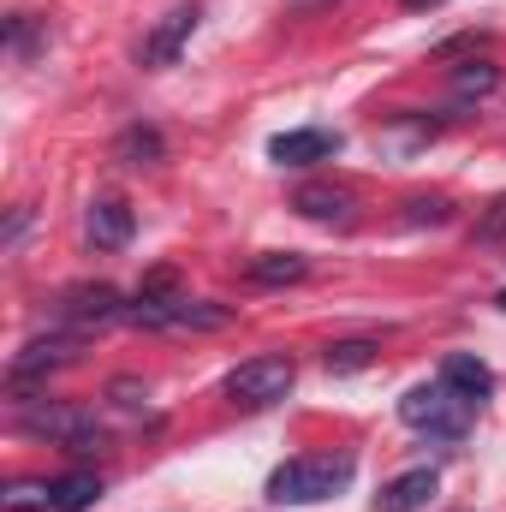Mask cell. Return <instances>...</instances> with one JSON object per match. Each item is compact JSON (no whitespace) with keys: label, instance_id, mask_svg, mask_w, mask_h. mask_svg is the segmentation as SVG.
<instances>
[{"label":"cell","instance_id":"cell-20","mask_svg":"<svg viewBox=\"0 0 506 512\" xmlns=\"http://www.w3.org/2000/svg\"><path fill=\"white\" fill-rule=\"evenodd\" d=\"M405 12H435V6H447V0H399Z\"/></svg>","mask_w":506,"mask_h":512},{"label":"cell","instance_id":"cell-17","mask_svg":"<svg viewBox=\"0 0 506 512\" xmlns=\"http://www.w3.org/2000/svg\"><path fill=\"white\" fill-rule=\"evenodd\" d=\"M334 376H358V370H370L376 364V340H340V346H328V358H322Z\"/></svg>","mask_w":506,"mask_h":512},{"label":"cell","instance_id":"cell-6","mask_svg":"<svg viewBox=\"0 0 506 512\" xmlns=\"http://www.w3.org/2000/svg\"><path fill=\"white\" fill-rule=\"evenodd\" d=\"M197 18H203L197 6H173V12L143 36V66H173V60H179V48L197 36Z\"/></svg>","mask_w":506,"mask_h":512},{"label":"cell","instance_id":"cell-12","mask_svg":"<svg viewBox=\"0 0 506 512\" xmlns=\"http://www.w3.org/2000/svg\"><path fill=\"white\" fill-rule=\"evenodd\" d=\"M441 382H453L459 393H471V399L483 405V399L495 393V370H489L483 358H471V352H453V358L441 364Z\"/></svg>","mask_w":506,"mask_h":512},{"label":"cell","instance_id":"cell-11","mask_svg":"<svg viewBox=\"0 0 506 512\" xmlns=\"http://www.w3.org/2000/svg\"><path fill=\"white\" fill-rule=\"evenodd\" d=\"M96 501H102V477L96 471H72V477L48 483V512H84Z\"/></svg>","mask_w":506,"mask_h":512},{"label":"cell","instance_id":"cell-4","mask_svg":"<svg viewBox=\"0 0 506 512\" xmlns=\"http://www.w3.org/2000/svg\"><path fill=\"white\" fill-rule=\"evenodd\" d=\"M54 316L72 322V328H114V322H126V298L96 280V286H72V292L54 304Z\"/></svg>","mask_w":506,"mask_h":512},{"label":"cell","instance_id":"cell-8","mask_svg":"<svg viewBox=\"0 0 506 512\" xmlns=\"http://www.w3.org/2000/svg\"><path fill=\"white\" fill-rule=\"evenodd\" d=\"M84 233H90L96 251H120V245H131V233H137V215H131L120 197H96L84 209Z\"/></svg>","mask_w":506,"mask_h":512},{"label":"cell","instance_id":"cell-22","mask_svg":"<svg viewBox=\"0 0 506 512\" xmlns=\"http://www.w3.org/2000/svg\"><path fill=\"white\" fill-rule=\"evenodd\" d=\"M501 310H506V292H501Z\"/></svg>","mask_w":506,"mask_h":512},{"label":"cell","instance_id":"cell-3","mask_svg":"<svg viewBox=\"0 0 506 512\" xmlns=\"http://www.w3.org/2000/svg\"><path fill=\"white\" fill-rule=\"evenodd\" d=\"M298 382V364L292 358H280V352H262V358H245L233 376H227V399L239 405V411H268V405H280L286 393Z\"/></svg>","mask_w":506,"mask_h":512},{"label":"cell","instance_id":"cell-16","mask_svg":"<svg viewBox=\"0 0 506 512\" xmlns=\"http://www.w3.org/2000/svg\"><path fill=\"white\" fill-rule=\"evenodd\" d=\"M227 322H233V310H227V304H215V298H185V304H179L173 334H215V328H227Z\"/></svg>","mask_w":506,"mask_h":512},{"label":"cell","instance_id":"cell-14","mask_svg":"<svg viewBox=\"0 0 506 512\" xmlns=\"http://www.w3.org/2000/svg\"><path fill=\"white\" fill-rule=\"evenodd\" d=\"M501 90V66L495 60H465L453 66V102H489Z\"/></svg>","mask_w":506,"mask_h":512},{"label":"cell","instance_id":"cell-15","mask_svg":"<svg viewBox=\"0 0 506 512\" xmlns=\"http://www.w3.org/2000/svg\"><path fill=\"white\" fill-rule=\"evenodd\" d=\"M161 131L155 126H131V131H120V143H114V161L120 167H155L161 161Z\"/></svg>","mask_w":506,"mask_h":512},{"label":"cell","instance_id":"cell-1","mask_svg":"<svg viewBox=\"0 0 506 512\" xmlns=\"http://www.w3.org/2000/svg\"><path fill=\"white\" fill-rule=\"evenodd\" d=\"M352 477H358L352 453H298L268 477V501L274 507H316V501L340 495Z\"/></svg>","mask_w":506,"mask_h":512},{"label":"cell","instance_id":"cell-13","mask_svg":"<svg viewBox=\"0 0 506 512\" xmlns=\"http://www.w3.org/2000/svg\"><path fill=\"white\" fill-rule=\"evenodd\" d=\"M245 274H251L256 286H292V280H304L310 274V262L298 251H262L245 262Z\"/></svg>","mask_w":506,"mask_h":512},{"label":"cell","instance_id":"cell-18","mask_svg":"<svg viewBox=\"0 0 506 512\" xmlns=\"http://www.w3.org/2000/svg\"><path fill=\"white\" fill-rule=\"evenodd\" d=\"M453 221V203L435 191V197H411L405 203V227H447Z\"/></svg>","mask_w":506,"mask_h":512},{"label":"cell","instance_id":"cell-21","mask_svg":"<svg viewBox=\"0 0 506 512\" xmlns=\"http://www.w3.org/2000/svg\"><path fill=\"white\" fill-rule=\"evenodd\" d=\"M304 6H328V0H304Z\"/></svg>","mask_w":506,"mask_h":512},{"label":"cell","instance_id":"cell-5","mask_svg":"<svg viewBox=\"0 0 506 512\" xmlns=\"http://www.w3.org/2000/svg\"><path fill=\"white\" fill-rule=\"evenodd\" d=\"M292 209H298L304 221H316V227H352V221H358V191L316 179V185H298V191H292Z\"/></svg>","mask_w":506,"mask_h":512},{"label":"cell","instance_id":"cell-9","mask_svg":"<svg viewBox=\"0 0 506 512\" xmlns=\"http://www.w3.org/2000/svg\"><path fill=\"white\" fill-rule=\"evenodd\" d=\"M340 149V137L322 126H304V131H280L274 143H268V161H280V167H310V161H328Z\"/></svg>","mask_w":506,"mask_h":512},{"label":"cell","instance_id":"cell-2","mask_svg":"<svg viewBox=\"0 0 506 512\" xmlns=\"http://www.w3.org/2000/svg\"><path fill=\"white\" fill-rule=\"evenodd\" d=\"M399 417H405L411 429L435 435V441H459V435L471 429V417H477V399L459 393L453 382H423L399 399Z\"/></svg>","mask_w":506,"mask_h":512},{"label":"cell","instance_id":"cell-10","mask_svg":"<svg viewBox=\"0 0 506 512\" xmlns=\"http://www.w3.org/2000/svg\"><path fill=\"white\" fill-rule=\"evenodd\" d=\"M72 358H78V340H60V334H54V340H30V346L6 364V376H12V382H30V376H48V370L72 364Z\"/></svg>","mask_w":506,"mask_h":512},{"label":"cell","instance_id":"cell-19","mask_svg":"<svg viewBox=\"0 0 506 512\" xmlns=\"http://www.w3.org/2000/svg\"><path fill=\"white\" fill-rule=\"evenodd\" d=\"M471 245H506V191L477 215V227H471Z\"/></svg>","mask_w":506,"mask_h":512},{"label":"cell","instance_id":"cell-7","mask_svg":"<svg viewBox=\"0 0 506 512\" xmlns=\"http://www.w3.org/2000/svg\"><path fill=\"white\" fill-rule=\"evenodd\" d=\"M435 489H441V471L435 465H411L376 495V512H423L435 501Z\"/></svg>","mask_w":506,"mask_h":512}]
</instances>
